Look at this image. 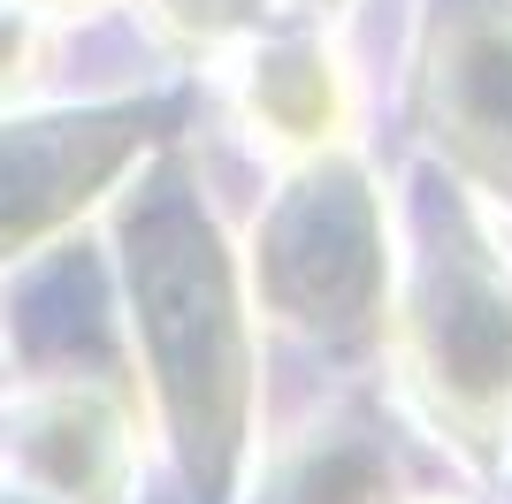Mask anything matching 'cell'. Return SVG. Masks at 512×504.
<instances>
[{
    "instance_id": "1",
    "label": "cell",
    "mask_w": 512,
    "mask_h": 504,
    "mask_svg": "<svg viewBox=\"0 0 512 504\" xmlns=\"http://www.w3.org/2000/svg\"><path fill=\"white\" fill-rule=\"evenodd\" d=\"M406 329L421 382L444 398L451 420L482 428L497 405H512V283L474 268L459 237H444V268H428Z\"/></svg>"
},
{
    "instance_id": "2",
    "label": "cell",
    "mask_w": 512,
    "mask_h": 504,
    "mask_svg": "<svg viewBox=\"0 0 512 504\" xmlns=\"http://www.w3.org/2000/svg\"><path fill=\"white\" fill-rule=\"evenodd\" d=\"M344 107H352V92H344L337 62L314 39H283L268 54H253V69H245V115H253V130H268L291 153L329 146L344 130Z\"/></svg>"
},
{
    "instance_id": "3",
    "label": "cell",
    "mask_w": 512,
    "mask_h": 504,
    "mask_svg": "<svg viewBox=\"0 0 512 504\" xmlns=\"http://www.w3.org/2000/svg\"><path fill=\"white\" fill-rule=\"evenodd\" d=\"M451 92V123L467 153H490V168H512V23H474L459 31V62L436 77Z\"/></svg>"
},
{
    "instance_id": "4",
    "label": "cell",
    "mask_w": 512,
    "mask_h": 504,
    "mask_svg": "<svg viewBox=\"0 0 512 504\" xmlns=\"http://www.w3.org/2000/svg\"><path fill=\"white\" fill-rule=\"evenodd\" d=\"M39 77V23L23 16V0H0V100H16Z\"/></svg>"
},
{
    "instance_id": "5",
    "label": "cell",
    "mask_w": 512,
    "mask_h": 504,
    "mask_svg": "<svg viewBox=\"0 0 512 504\" xmlns=\"http://www.w3.org/2000/svg\"><path fill=\"white\" fill-rule=\"evenodd\" d=\"M153 16L176 23L184 39H222V31H237L253 16V0H153Z\"/></svg>"
}]
</instances>
